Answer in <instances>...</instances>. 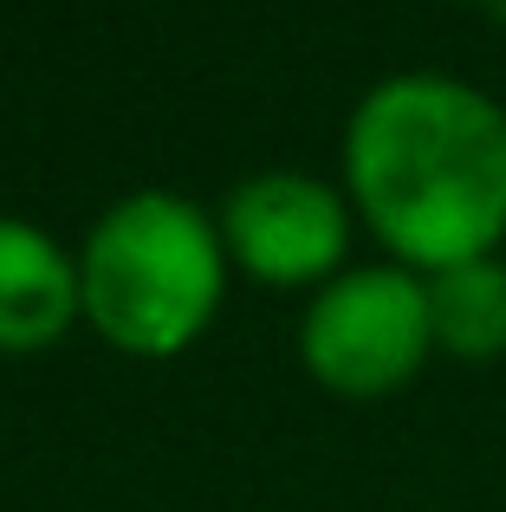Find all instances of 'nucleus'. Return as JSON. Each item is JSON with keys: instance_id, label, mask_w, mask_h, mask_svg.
<instances>
[{"instance_id": "obj_1", "label": "nucleus", "mask_w": 506, "mask_h": 512, "mask_svg": "<svg viewBox=\"0 0 506 512\" xmlns=\"http://www.w3.org/2000/svg\"><path fill=\"white\" fill-rule=\"evenodd\" d=\"M351 195L409 266L487 260L506 234V111L461 78H383L344 137Z\"/></svg>"}, {"instance_id": "obj_2", "label": "nucleus", "mask_w": 506, "mask_h": 512, "mask_svg": "<svg viewBox=\"0 0 506 512\" xmlns=\"http://www.w3.org/2000/svg\"><path fill=\"white\" fill-rule=\"evenodd\" d=\"M78 292L98 331L124 350H182L221 305V234L182 195H130L91 227Z\"/></svg>"}, {"instance_id": "obj_3", "label": "nucleus", "mask_w": 506, "mask_h": 512, "mask_svg": "<svg viewBox=\"0 0 506 512\" xmlns=\"http://www.w3.org/2000/svg\"><path fill=\"white\" fill-rule=\"evenodd\" d=\"M305 363L318 383L344 396H383L409 383L435 344L429 325V286L403 266H364L318 292L305 312Z\"/></svg>"}, {"instance_id": "obj_4", "label": "nucleus", "mask_w": 506, "mask_h": 512, "mask_svg": "<svg viewBox=\"0 0 506 512\" xmlns=\"http://www.w3.org/2000/svg\"><path fill=\"white\" fill-rule=\"evenodd\" d=\"M234 260L273 286H299L344 260V201L312 175H253L221 208Z\"/></svg>"}, {"instance_id": "obj_5", "label": "nucleus", "mask_w": 506, "mask_h": 512, "mask_svg": "<svg viewBox=\"0 0 506 512\" xmlns=\"http://www.w3.org/2000/svg\"><path fill=\"white\" fill-rule=\"evenodd\" d=\"M78 299L85 292H78L72 260L39 227L0 214V350L52 344Z\"/></svg>"}, {"instance_id": "obj_6", "label": "nucleus", "mask_w": 506, "mask_h": 512, "mask_svg": "<svg viewBox=\"0 0 506 512\" xmlns=\"http://www.w3.org/2000/svg\"><path fill=\"white\" fill-rule=\"evenodd\" d=\"M429 325L435 344H448L455 357H500L506 350V266L461 260L429 273Z\"/></svg>"}]
</instances>
